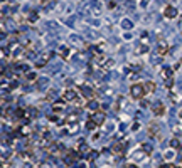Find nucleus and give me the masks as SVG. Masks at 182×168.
Returning <instances> with one entry per match:
<instances>
[{
	"label": "nucleus",
	"instance_id": "obj_1",
	"mask_svg": "<svg viewBox=\"0 0 182 168\" xmlns=\"http://www.w3.org/2000/svg\"><path fill=\"white\" fill-rule=\"evenodd\" d=\"M130 94H131V98L133 99H142L145 96V89H143V86L142 84H133L130 88Z\"/></svg>",
	"mask_w": 182,
	"mask_h": 168
},
{
	"label": "nucleus",
	"instance_id": "obj_2",
	"mask_svg": "<svg viewBox=\"0 0 182 168\" xmlns=\"http://www.w3.org/2000/svg\"><path fill=\"white\" fill-rule=\"evenodd\" d=\"M76 98H78V93H76L74 89H67L64 91V94H62V101H67V103H72V101H76Z\"/></svg>",
	"mask_w": 182,
	"mask_h": 168
},
{
	"label": "nucleus",
	"instance_id": "obj_3",
	"mask_svg": "<svg viewBox=\"0 0 182 168\" xmlns=\"http://www.w3.org/2000/svg\"><path fill=\"white\" fill-rule=\"evenodd\" d=\"M91 119H93L94 123L99 126V124H103V123H104V119H106V114H104L103 111H94L93 114H91Z\"/></svg>",
	"mask_w": 182,
	"mask_h": 168
},
{
	"label": "nucleus",
	"instance_id": "obj_4",
	"mask_svg": "<svg viewBox=\"0 0 182 168\" xmlns=\"http://www.w3.org/2000/svg\"><path fill=\"white\" fill-rule=\"evenodd\" d=\"M123 150H125V143L123 141H116L115 145H113V146H111V153H113V155H123Z\"/></svg>",
	"mask_w": 182,
	"mask_h": 168
},
{
	"label": "nucleus",
	"instance_id": "obj_5",
	"mask_svg": "<svg viewBox=\"0 0 182 168\" xmlns=\"http://www.w3.org/2000/svg\"><path fill=\"white\" fill-rule=\"evenodd\" d=\"M163 111H165V106H163L162 103H155L152 106V113L155 116H160V114H163Z\"/></svg>",
	"mask_w": 182,
	"mask_h": 168
},
{
	"label": "nucleus",
	"instance_id": "obj_6",
	"mask_svg": "<svg viewBox=\"0 0 182 168\" xmlns=\"http://www.w3.org/2000/svg\"><path fill=\"white\" fill-rule=\"evenodd\" d=\"M175 15H177V10L172 5H167L165 10H163V17H167V19H174Z\"/></svg>",
	"mask_w": 182,
	"mask_h": 168
},
{
	"label": "nucleus",
	"instance_id": "obj_7",
	"mask_svg": "<svg viewBox=\"0 0 182 168\" xmlns=\"http://www.w3.org/2000/svg\"><path fill=\"white\" fill-rule=\"evenodd\" d=\"M143 89H145V93H153V91H155V83H152V81H148V83H145Z\"/></svg>",
	"mask_w": 182,
	"mask_h": 168
},
{
	"label": "nucleus",
	"instance_id": "obj_8",
	"mask_svg": "<svg viewBox=\"0 0 182 168\" xmlns=\"http://www.w3.org/2000/svg\"><path fill=\"white\" fill-rule=\"evenodd\" d=\"M49 57H51V54H44L42 59H40V61H37V64H35V66H37V67L46 66V64H47V61H49Z\"/></svg>",
	"mask_w": 182,
	"mask_h": 168
},
{
	"label": "nucleus",
	"instance_id": "obj_9",
	"mask_svg": "<svg viewBox=\"0 0 182 168\" xmlns=\"http://www.w3.org/2000/svg\"><path fill=\"white\" fill-rule=\"evenodd\" d=\"M157 129H158V126H157V123H150V126H148V135H150V136H155V133H157Z\"/></svg>",
	"mask_w": 182,
	"mask_h": 168
},
{
	"label": "nucleus",
	"instance_id": "obj_10",
	"mask_svg": "<svg viewBox=\"0 0 182 168\" xmlns=\"http://www.w3.org/2000/svg\"><path fill=\"white\" fill-rule=\"evenodd\" d=\"M52 111H54V113H61V111H64V104H62V103H56V104H52Z\"/></svg>",
	"mask_w": 182,
	"mask_h": 168
},
{
	"label": "nucleus",
	"instance_id": "obj_11",
	"mask_svg": "<svg viewBox=\"0 0 182 168\" xmlns=\"http://www.w3.org/2000/svg\"><path fill=\"white\" fill-rule=\"evenodd\" d=\"M19 133L22 135V136H29L30 135V128H29V126H20V129H19Z\"/></svg>",
	"mask_w": 182,
	"mask_h": 168
},
{
	"label": "nucleus",
	"instance_id": "obj_12",
	"mask_svg": "<svg viewBox=\"0 0 182 168\" xmlns=\"http://www.w3.org/2000/svg\"><path fill=\"white\" fill-rule=\"evenodd\" d=\"M158 52H160V54H165L167 52V44L163 42V40H162V42H158Z\"/></svg>",
	"mask_w": 182,
	"mask_h": 168
},
{
	"label": "nucleus",
	"instance_id": "obj_13",
	"mask_svg": "<svg viewBox=\"0 0 182 168\" xmlns=\"http://www.w3.org/2000/svg\"><path fill=\"white\" fill-rule=\"evenodd\" d=\"M88 109H91V111L94 113V111L98 109V103H96V101H89V103H88Z\"/></svg>",
	"mask_w": 182,
	"mask_h": 168
},
{
	"label": "nucleus",
	"instance_id": "obj_14",
	"mask_svg": "<svg viewBox=\"0 0 182 168\" xmlns=\"http://www.w3.org/2000/svg\"><path fill=\"white\" fill-rule=\"evenodd\" d=\"M162 78H163V79H170V78H172V71H170V69H163Z\"/></svg>",
	"mask_w": 182,
	"mask_h": 168
},
{
	"label": "nucleus",
	"instance_id": "obj_15",
	"mask_svg": "<svg viewBox=\"0 0 182 168\" xmlns=\"http://www.w3.org/2000/svg\"><path fill=\"white\" fill-rule=\"evenodd\" d=\"M96 126H98V124H96V123H94V121L89 118V119H88V123H86V128H88V129H94Z\"/></svg>",
	"mask_w": 182,
	"mask_h": 168
},
{
	"label": "nucleus",
	"instance_id": "obj_16",
	"mask_svg": "<svg viewBox=\"0 0 182 168\" xmlns=\"http://www.w3.org/2000/svg\"><path fill=\"white\" fill-rule=\"evenodd\" d=\"M89 151V146L86 143H81V153H83V155H86V153Z\"/></svg>",
	"mask_w": 182,
	"mask_h": 168
},
{
	"label": "nucleus",
	"instance_id": "obj_17",
	"mask_svg": "<svg viewBox=\"0 0 182 168\" xmlns=\"http://www.w3.org/2000/svg\"><path fill=\"white\" fill-rule=\"evenodd\" d=\"M170 146H172V148H179V141H177V140L174 138V140L170 141Z\"/></svg>",
	"mask_w": 182,
	"mask_h": 168
},
{
	"label": "nucleus",
	"instance_id": "obj_18",
	"mask_svg": "<svg viewBox=\"0 0 182 168\" xmlns=\"http://www.w3.org/2000/svg\"><path fill=\"white\" fill-rule=\"evenodd\" d=\"M29 20H30V22H35V20H37V15L32 12V13H30V17H29Z\"/></svg>",
	"mask_w": 182,
	"mask_h": 168
},
{
	"label": "nucleus",
	"instance_id": "obj_19",
	"mask_svg": "<svg viewBox=\"0 0 182 168\" xmlns=\"http://www.w3.org/2000/svg\"><path fill=\"white\" fill-rule=\"evenodd\" d=\"M61 54H62V56H67V54H69V49H67V47H62V49H61Z\"/></svg>",
	"mask_w": 182,
	"mask_h": 168
},
{
	"label": "nucleus",
	"instance_id": "obj_20",
	"mask_svg": "<svg viewBox=\"0 0 182 168\" xmlns=\"http://www.w3.org/2000/svg\"><path fill=\"white\" fill-rule=\"evenodd\" d=\"M27 78H29V79H35V74H34V72H30V74L27 76Z\"/></svg>",
	"mask_w": 182,
	"mask_h": 168
},
{
	"label": "nucleus",
	"instance_id": "obj_21",
	"mask_svg": "<svg viewBox=\"0 0 182 168\" xmlns=\"http://www.w3.org/2000/svg\"><path fill=\"white\" fill-rule=\"evenodd\" d=\"M126 168H138L136 165H126Z\"/></svg>",
	"mask_w": 182,
	"mask_h": 168
},
{
	"label": "nucleus",
	"instance_id": "obj_22",
	"mask_svg": "<svg viewBox=\"0 0 182 168\" xmlns=\"http://www.w3.org/2000/svg\"><path fill=\"white\" fill-rule=\"evenodd\" d=\"M160 168H170L169 165H160Z\"/></svg>",
	"mask_w": 182,
	"mask_h": 168
}]
</instances>
